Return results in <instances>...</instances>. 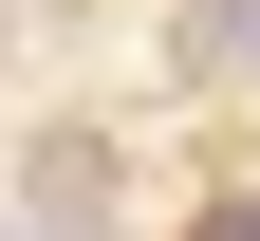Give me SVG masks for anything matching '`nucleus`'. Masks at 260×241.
<instances>
[{"mask_svg": "<svg viewBox=\"0 0 260 241\" xmlns=\"http://www.w3.org/2000/svg\"><path fill=\"white\" fill-rule=\"evenodd\" d=\"M205 56H223V75H260V0H205Z\"/></svg>", "mask_w": 260, "mask_h": 241, "instance_id": "nucleus-1", "label": "nucleus"}, {"mask_svg": "<svg viewBox=\"0 0 260 241\" xmlns=\"http://www.w3.org/2000/svg\"><path fill=\"white\" fill-rule=\"evenodd\" d=\"M205 241H260V204H223V223H205Z\"/></svg>", "mask_w": 260, "mask_h": 241, "instance_id": "nucleus-2", "label": "nucleus"}]
</instances>
